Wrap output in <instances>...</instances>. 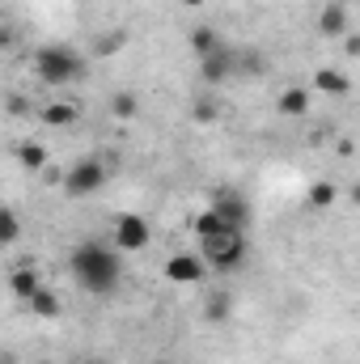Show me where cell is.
Masks as SVG:
<instances>
[{"mask_svg":"<svg viewBox=\"0 0 360 364\" xmlns=\"http://www.w3.org/2000/svg\"><path fill=\"white\" fill-rule=\"evenodd\" d=\"M212 212H216L225 225H233V229H246V225H250V203H246V195H238L233 186H216V191H212Z\"/></svg>","mask_w":360,"mask_h":364,"instance_id":"cell-5","label":"cell"},{"mask_svg":"<svg viewBox=\"0 0 360 364\" xmlns=\"http://www.w3.org/2000/svg\"><path fill=\"white\" fill-rule=\"evenodd\" d=\"M221 43H225V38H221L212 26H195V30L186 34V47H191V55H195V60H203V55H208V51H216Z\"/></svg>","mask_w":360,"mask_h":364,"instance_id":"cell-12","label":"cell"},{"mask_svg":"<svg viewBox=\"0 0 360 364\" xmlns=\"http://www.w3.org/2000/svg\"><path fill=\"white\" fill-rule=\"evenodd\" d=\"M149 242H153V229H149L144 216L123 212V216L115 220V250H144Z\"/></svg>","mask_w":360,"mask_h":364,"instance_id":"cell-6","label":"cell"},{"mask_svg":"<svg viewBox=\"0 0 360 364\" xmlns=\"http://www.w3.org/2000/svg\"><path fill=\"white\" fill-rule=\"evenodd\" d=\"M60 186H64V195H73V199H90V195H97V191L106 186V166H102L97 157H81L73 170H64Z\"/></svg>","mask_w":360,"mask_h":364,"instance_id":"cell-4","label":"cell"},{"mask_svg":"<svg viewBox=\"0 0 360 364\" xmlns=\"http://www.w3.org/2000/svg\"><path fill=\"white\" fill-rule=\"evenodd\" d=\"M314 90L344 97V93H352V77L339 73V68H318V73H314Z\"/></svg>","mask_w":360,"mask_h":364,"instance_id":"cell-11","label":"cell"},{"mask_svg":"<svg viewBox=\"0 0 360 364\" xmlns=\"http://www.w3.org/2000/svg\"><path fill=\"white\" fill-rule=\"evenodd\" d=\"M38 119H43L47 127H73V123L81 119V106H77V102H47V106L38 110Z\"/></svg>","mask_w":360,"mask_h":364,"instance_id":"cell-9","label":"cell"},{"mask_svg":"<svg viewBox=\"0 0 360 364\" xmlns=\"http://www.w3.org/2000/svg\"><path fill=\"white\" fill-rule=\"evenodd\" d=\"M21 242V216L13 208H0V246H13Z\"/></svg>","mask_w":360,"mask_h":364,"instance_id":"cell-17","label":"cell"},{"mask_svg":"<svg viewBox=\"0 0 360 364\" xmlns=\"http://www.w3.org/2000/svg\"><path fill=\"white\" fill-rule=\"evenodd\" d=\"M110 114L115 119H136L140 114V97L136 93H115L110 97Z\"/></svg>","mask_w":360,"mask_h":364,"instance_id":"cell-21","label":"cell"},{"mask_svg":"<svg viewBox=\"0 0 360 364\" xmlns=\"http://www.w3.org/2000/svg\"><path fill=\"white\" fill-rule=\"evenodd\" d=\"M199 263L208 267V272H238L242 263H246V229H221V233H212V237H199Z\"/></svg>","mask_w":360,"mask_h":364,"instance_id":"cell-2","label":"cell"},{"mask_svg":"<svg viewBox=\"0 0 360 364\" xmlns=\"http://www.w3.org/2000/svg\"><path fill=\"white\" fill-rule=\"evenodd\" d=\"M191 229H195V237H212V233H221V229H229V225H225L212 208H203V212L191 220Z\"/></svg>","mask_w":360,"mask_h":364,"instance_id":"cell-19","label":"cell"},{"mask_svg":"<svg viewBox=\"0 0 360 364\" xmlns=\"http://www.w3.org/2000/svg\"><path fill=\"white\" fill-rule=\"evenodd\" d=\"M335 195H339L335 182H314V186H309V203H314V208H331Z\"/></svg>","mask_w":360,"mask_h":364,"instance_id":"cell-23","label":"cell"},{"mask_svg":"<svg viewBox=\"0 0 360 364\" xmlns=\"http://www.w3.org/2000/svg\"><path fill=\"white\" fill-rule=\"evenodd\" d=\"M38 288H43V279H38V272H34V267H17V272L9 275V292H13L17 301H30Z\"/></svg>","mask_w":360,"mask_h":364,"instance_id":"cell-14","label":"cell"},{"mask_svg":"<svg viewBox=\"0 0 360 364\" xmlns=\"http://www.w3.org/2000/svg\"><path fill=\"white\" fill-rule=\"evenodd\" d=\"M216 114H221V106H216L212 97H199V102L191 106V119H195V123H216Z\"/></svg>","mask_w":360,"mask_h":364,"instance_id":"cell-24","label":"cell"},{"mask_svg":"<svg viewBox=\"0 0 360 364\" xmlns=\"http://www.w3.org/2000/svg\"><path fill=\"white\" fill-rule=\"evenodd\" d=\"M309 110V93L305 90H284L280 93V114H305Z\"/></svg>","mask_w":360,"mask_h":364,"instance_id":"cell-20","label":"cell"},{"mask_svg":"<svg viewBox=\"0 0 360 364\" xmlns=\"http://www.w3.org/2000/svg\"><path fill=\"white\" fill-rule=\"evenodd\" d=\"M149 364H170V360H149Z\"/></svg>","mask_w":360,"mask_h":364,"instance_id":"cell-31","label":"cell"},{"mask_svg":"<svg viewBox=\"0 0 360 364\" xmlns=\"http://www.w3.org/2000/svg\"><path fill=\"white\" fill-rule=\"evenodd\" d=\"M182 4H191V9H195V4H203V0H182Z\"/></svg>","mask_w":360,"mask_h":364,"instance_id":"cell-29","label":"cell"},{"mask_svg":"<svg viewBox=\"0 0 360 364\" xmlns=\"http://www.w3.org/2000/svg\"><path fill=\"white\" fill-rule=\"evenodd\" d=\"M81 73H85V60L68 43H51V47L34 51V77L43 85H73V81H81Z\"/></svg>","mask_w":360,"mask_h":364,"instance_id":"cell-3","label":"cell"},{"mask_svg":"<svg viewBox=\"0 0 360 364\" xmlns=\"http://www.w3.org/2000/svg\"><path fill=\"white\" fill-rule=\"evenodd\" d=\"M68 272L85 292L110 296L119 288V279H123V259H119V250H110L102 242H81L73 250V259H68Z\"/></svg>","mask_w":360,"mask_h":364,"instance_id":"cell-1","label":"cell"},{"mask_svg":"<svg viewBox=\"0 0 360 364\" xmlns=\"http://www.w3.org/2000/svg\"><path fill=\"white\" fill-rule=\"evenodd\" d=\"M166 279L170 284H203L208 279V267L199 263V255H174V259H166Z\"/></svg>","mask_w":360,"mask_h":364,"instance_id":"cell-8","label":"cell"},{"mask_svg":"<svg viewBox=\"0 0 360 364\" xmlns=\"http://www.w3.org/2000/svg\"><path fill=\"white\" fill-rule=\"evenodd\" d=\"M43 178H47V186H60L64 170H60V166H43Z\"/></svg>","mask_w":360,"mask_h":364,"instance_id":"cell-26","label":"cell"},{"mask_svg":"<svg viewBox=\"0 0 360 364\" xmlns=\"http://www.w3.org/2000/svg\"><path fill=\"white\" fill-rule=\"evenodd\" d=\"M344 51H348V55H360V38H356V34H348V38H344Z\"/></svg>","mask_w":360,"mask_h":364,"instance_id":"cell-28","label":"cell"},{"mask_svg":"<svg viewBox=\"0 0 360 364\" xmlns=\"http://www.w3.org/2000/svg\"><path fill=\"white\" fill-rule=\"evenodd\" d=\"M13 38H17V34H13V26H0V51H9V47H13Z\"/></svg>","mask_w":360,"mask_h":364,"instance_id":"cell-27","label":"cell"},{"mask_svg":"<svg viewBox=\"0 0 360 364\" xmlns=\"http://www.w3.org/2000/svg\"><path fill=\"white\" fill-rule=\"evenodd\" d=\"M26 305H30V314H34V318H60V309H64V305H60V296H55L47 284H43Z\"/></svg>","mask_w":360,"mask_h":364,"instance_id":"cell-15","label":"cell"},{"mask_svg":"<svg viewBox=\"0 0 360 364\" xmlns=\"http://www.w3.org/2000/svg\"><path fill=\"white\" fill-rule=\"evenodd\" d=\"M318 30H322L327 38L344 34V30H348V9H344V4H327V9H322V17H318Z\"/></svg>","mask_w":360,"mask_h":364,"instance_id":"cell-16","label":"cell"},{"mask_svg":"<svg viewBox=\"0 0 360 364\" xmlns=\"http://www.w3.org/2000/svg\"><path fill=\"white\" fill-rule=\"evenodd\" d=\"M119 47H127V30H123V26H119V30H110V34H102V38L93 43V51H97V55H115Z\"/></svg>","mask_w":360,"mask_h":364,"instance_id":"cell-22","label":"cell"},{"mask_svg":"<svg viewBox=\"0 0 360 364\" xmlns=\"http://www.w3.org/2000/svg\"><path fill=\"white\" fill-rule=\"evenodd\" d=\"M77 364H106V360H77Z\"/></svg>","mask_w":360,"mask_h":364,"instance_id":"cell-30","label":"cell"},{"mask_svg":"<svg viewBox=\"0 0 360 364\" xmlns=\"http://www.w3.org/2000/svg\"><path fill=\"white\" fill-rule=\"evenodd\" d=\"M229 314H233V296H229L225 288H212L208 301H203V318H208L212 326H221V322H229Z\"/></svg>","mask_w":360,"mask_h":364,"instance_id":"cell-10","label":"cell"},{"mask_svg":"<svg viewBox=\"0 0 360 364\" xmlns=\"http://www.w3.org/2000/svg\"><path fill=\"white\" fill-rule=\"evenodd\" d=\"M17 161H21L26 170H43V166H47V149H43L38 140H26V144L17 149Z\"/></svg>","mask_w":360,"mask_h":364,"instance_id":"cell-18","label":"cell"},{"mask_svg":"<svg viewBox=\"0 0 360 364\" xmlns=\"http://www.w3.org/2000/svg\"><path fill=\"white\" fill-rule=\"evenodd\" d=\"M199 77H203L208 85H225V81H233V47L221 43L216 51H208V55L199 60Z\"/></svg>","mask_w":360,"mask_h":364,"instance_id":"cell-7","label":"cell"},{"mask_svg":"<svg viewBox=\"0 0 360 364\" xmlns=\"http://www.w3.org/2000/svg\"><path fill=\"white\" fill-rule=\"evenodd\" d=\"M4 110H9L13 119H21V114H30V110H34V102H30L26 93H9V97H4Z\"/></svg>","mask_w":360,"mask_h":364,"instance_id":"cell-25","label":"cell"},{"mask_svg":"<svg viewBox=\"0 0 360 364\" xmlns=\"http://www.w3.org/2000/svg\"><path fill=\"white\" fill-rule=\"evenodd\" d=\"M268 73V60L250 47H233V77H259Z\"/></svg>","mask_w":360,"mask_h":364,"instance_id":"cell-13","label":"cell"}]
</instances>
